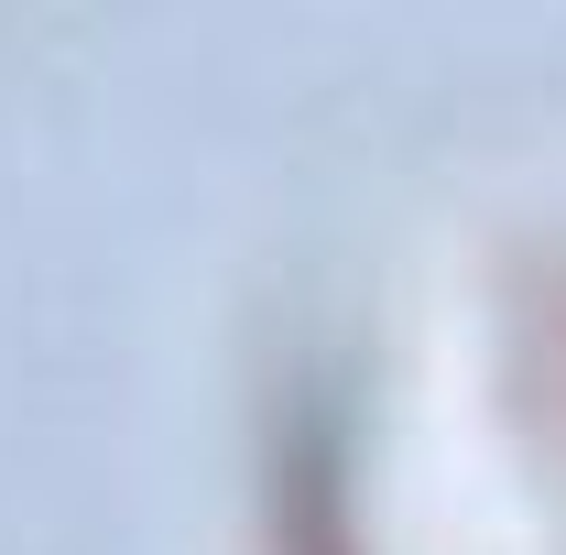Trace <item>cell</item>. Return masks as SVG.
<instances>
[{
    "label": "cell",
    "instance_id": "obj_1",
    "mask_svg": "<svg viewBox=\"0 0 566 555\" xmlns=\"http://www.w3.org/2000/svg\"><path fill=\"white\" fill-rule=\"evenodd\" d=\"M556 370H566V305H556Z\"/></svg>",
    "mask_w": 566,
    "mask_h": 555
}]
</instances>
